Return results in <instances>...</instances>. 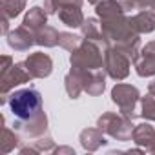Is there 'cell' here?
<instances>
[{"instance_id":"cell-19","label":"cell","mask_w":155,"mask_h":155,"mask_svg":"<svg viewBox=\"0 0 155 155\" xmlns=\"http://www.w3.org/2000/svg\"><path fill=\"white\" fill-rule=\"evenodd\" d=\"M58 38H60V31H57L49 24H46V26H42L40 29L35 31L37 46H42V48H55V46H58Z\"/></svg>"},{"instance_id":"cell-25","label":"cell","mask_w":155,"mask_h":155,"mask_svg":"<svg viewBox=\"0 0 155 155\" xmlns=\"http://www.w3.org/2000/svg\"><path fill=\"white\" fill-rule=\"evenodd\" d=\"M66 6H79L82 8V0H44V9L48 15H57L60 8Z\"/></svg>"},{"instance_id":"cell-10","label":"cell","mask_w":155,"mask_h":155,"mask_svg":"<svg viewBox=\"0 0 155 155\" xmlns=\"http://www.w3.org/2000/svg\"><path fill=\"white\" fill-rule=\"evenodd\" d=\"M73 69V68H71ZM81 73V79L84 84V91L90 97H99L106 90V71L104 69H95V71H82V69H75Z\"/></svg>"},{"instance_id":"cell-34","label":"cell","mask_w":155,"mask_h":155,"mask_svg":"<svg viewBox=\"0 0 155 155\" xmlns=\"http://www.w3.org/2000/svg\"><path fill=\"white\" fill-rule=\"evenodd\" d=\"M150 153H155V144H153V148L150 150Z\"/></svg>"},{"instance_id":"cell-29","label":"cell","mask_w":155,"mask_h":155,"mask_svg":"<svg viewBox=\"0 0 155 155\" xmlns=\"http://www.w3.org/2000/svg\"><path fill=\"white\" fill-rule=\"evenodd\" d=\"M57 155H60V153H68V155H75V150L73 148H69V146H58V148H55L53 150Z\"/></svg>"},{"instance_id":"cell-13","label":"cell","mask_w":155,"mask_h":155,"mask_svg":"<svg viewBox=\"0 0 155 155\" xmlns=\"http://www.w3.org/2000/svg\"><path fill=\"white\" fill-rule=\"evenodd\" d=\"M104 131L97 126V128H86V130H82L81 131V135H79V140H81V146L86 150V151H97V150H101L102 146H106L108 144V140L104 139Z\"/></svg>"},{"instance_id":"cell-1","label":"cell","mask_w":155,"mask_h":155,"mask_svg":"<svg viewBox=\"0 0 155 155\" xmlns=\"http://www.w3.org/2000/svg\"><path fill=\"white\" fill-rule=\"evenodd\" d=\"M97 17L101 20V29L108 48H117L130 57L131 62L139 58L140 38L139 33L131 28L130 17H126L124 8L119 0H101L95 6Z\"/></svg>"},{"instance_id":"cell-11","label":"cell","mask_w":155,"mask_h":155,"mask_svg":"<svg viewBox=\"0 0 155 155\" xmlns=\"http://www.w3.org/2000/svg\"><path fill=\"white\" fill-rule=\"evenodd\" d=\"M6 38H8V46L11 49H15V51H20V53L22 51H29L37 44L35 33L29 28H26L24 24L18 26V28H15L13 31H9Z\"/></svg>"},{"instance_id":"cell-5","label":"cell","mask_w":155,"mask_h":155,"mask_svg":"<svg viewBox=\"0 0 155 155\" xmlns=\"http://www.w3.org/2000/svg\"><path fill=\"white\" fill-rule=\"evenodd\" d=\"M111 101L119 106V111L124 117L133 120L140 115V111H137V102L140 101V91L135 86L124 84V82L115 84L111 90Z\"/></svg>"},{"instance_id":"cell-18","label":"cell","mask_w":155,"mask_h":155,"mask_svg":"<svg viewBox=\"0 0 155 155\" xmlns=\"http://www.w3.org/2000/svg\"><path fill=\"white\" fill-rule=\"evenodd\" d=\"M22 24H24L26 28H29V29L35 33L37 29H40L42 26L48 24V13H46V9L40 8V6L29 8L28 13H26V17H24V22H22Z\"/></svg>"},{"instance_id":"cell-32","label":"cell","mask_w":155,"mask_h":155,"mask_svg":"<svg viewBox=\"0 0 155 155\" xmlns=\"http://www.w3.org/2000/svg\"><path fill=\"white\" fill-rule=\"evenodd\" d=\"M148 9H151V11H153V13H155V0H153V2H151V6H150V8H148Z\"/></svg>"},{"instance_id":"cell-2","label":"cell","mask_w":155,"mask_h":155,"mask_svg":"<svg viewBox=\"0 0 155 155\" xmlns=\"http://www.w3.org/2000/svg\"><path fill=\"white\" fill-rule=\"evenodd\" d=\"M8 106L15 117V120H29L37 117L40 111H44L42 106V95L35 88H24L17 90L8 97Z\"/></svg>"},{"instance_id":"cell-21","label":"cell","mask_w":155,"mask_h":155,"mask_svg":"<svg viewBox=\"0 0 155 155\" xmlns=\"http://www.w3.org/2000/svg\"><path fill=\"white\" fill-rule=\"evenodd\" d=\"M64 88H66V93H68L69 99H79L81 93L84 91L81 73L75 71V69H69V73L64 77Z\"/></svg>"},{"instance_id":"cell-27","label":"cell","mask_w":155,"mask_h":155,"mask_svg":"<svg viewBox=\"0 0 155 155\" xmlns=\"http://www.w3.org/2000/svg\"><path fill=\"white\" fill-rule=\"evenodd\" d=\"M119 2L124 8V11H131V9H148L153 0H119Z\"/></svg>"},{"instance_id":"cell-20","label":"cell","mask_w":155,"mask_h":155,"mask_svg":"<svg viewBox=\"0 0 155 155\" xmlns=\"http://www.w3.org/2000/svg\"><path fill=\"white\" fill-rule=\"evenodd\" d=\"M55 150V142L51 139V135H42L38 139H31V144L28 146H22L20 148V153L22 155H33V153H42V151H53Z\"/></svg>"},{"instance_id":"cell-28","label":"cell","mask_w":155,"mask_h":155,"mask_svg":"<svg viewBox=\"0 0 155 155\" xmlns=\"http://www.w3.org/2000/svg\"><path fill=\"white\" fill-rule=\"evenodd\" d=\"M15 62H13V58L9 57V55H2V66H0V75H4L11 66H13Z\"/></svg>"},{"instance_id":"cell-30","label":"cell","mask_w":155,"mask_h":155,"mask_svg":"<svg viewBox=\"0 0 155 155\" xmlns=\"http://www.w3.org/2000/svg\"><path fill=\"white\" fill-rule=\"evenodd\" d=\"M8 33H9V18H4L2 17V35L8 37Z\"/></svg>"},{"instance_id":"cell-24","label":"cell","mask_w":155,"mask_h":155,"mask_svg":"<svg viewBox=\"0 0 155 155\" xmlns=\"http://www.w3.org/2000/svg\"><path fill=\"white\" fill-rule=\"evenodd\" d=\"M82 37L75 35V33H69V31H60V38H58V46L64 48L66 51H73L77 49L81 44H82Z\"/></svg>"},{"instance_id":"cell-23","label":"cell","mask_w":155,"mask_h":155,"mask_svg":"<svg viewBox=\"0 0 155 155\" xmlns=\"http://www.w3.org/2000/svg\"><path fill=\"white\" fill-rule=\"evenodd\" d=\"M26 9V0H0V11L4 18H17Z\"/></svg>"},{"instance_id":"cell-16","label":"cell","mask_w":155,"mask_h":155,"mask_svg":"<svg viewBox=\"0 0 155 155\" xmlns=\"http://www.w3.org/2000/svg\"><path fill=\"white\" fill-rule=\"evenodd\" d=\"M81 31H82V38L97 42L102 49L108 48V44L104 40V35H102V29H101V20H97V18H86L84 24L81 26Z\"/></svg>"},{"instance_id":"cell-8","label":"cell","mask_w":155,"mask_h":155,"mask_svg":"<svg viewBox=\"0 0 155 155\" xmlns=\"http://www.w3.org/2000/svg\"><path fill=\"white\" fill-rule=\"evenodd\" d=\"M15 131H18L26 139H38L48 133V115L46 111H40L37 117L29 120H15L13 122Z\"/></svg>"},{"instance_id":"cell-15","label":"cell","mask_w":155,"mask_h":155,"mask_svg":"<svg viewBox=\"0 0 155 155\" xmlns=\"http://www.w3.org/2000/svg\"><path fill=\"white\" fill-rule=\"evenodd\" d=\"M130 24L139 35L153 33L155 31V13L151 9H140L137 15L130 17Z\"/></svg>"},{"instance_id":"cell-22","label":"cell","mask_w":155,"mask_h":155,"mask_svg":"<svg viewBox=\"0 0 155 155\" xmlns=\"http://www.w3.org/2000/svg\"><path fill=\"white\" fill-rule=\"evenodd\" d=\"M20 133L15 131V130H9V128H2V137H0V153H11L18 144H20Z\"/></svg>"},{"instance_id":"cell-6","label":"cell","mask_w":155,"mask_h":155,"mask_svg":"<svg viewBox=\"0 0 155 155\" xmlns=\"http://www.w3.org/2000/svg\"><path fill=\"white\" fill-rule=\"evenodd\" d=\"M33 79L31 73L28 71L24 62H17L13 64L4 75H0V102L8 104V97L11 91H15L17 86H22L26 82H29Z\"/></svg>"},{"instance_id":"cell-12","label":"cell","mask_w":155,"mask_h":155,"mask_svg":"<svg viewBox=\"0 0 155 155\" xmlns=\"http://www.w3.org/2000/svg\"><path fill=\"white\" fill-rule=\"evenodd\" d=\"M135 71L139 77H153L155 75V40L148 42L146 46L140 48L139 58L133 62Z\"/></svg>"},{"instance_id":"cell-14","label":"cell","mask_w":155,"mask_h":155,"mask_svg":"<svg viewBox=\"0 0 155 155\" xmlns=\"http://www.w3.org/2000/svg\"><path fill=\"white\" fill-rule=\"evenodd\" d=\"M131 140H133L139 148H142V150L150 151V150L153 148V144H155V128H153L150 122L137 124V126L133 128Z\"/></svg>"},{"instance_id":"cell-17","label":"cell","mask_w":155,"mask_h":155,"mask_svg":"<svg viewBox=\"0 0 155 155\" xmlns=\"http://www.w3.org/2000/svg\"><path fill=\"white\" fill-rule=\"evenodd\" d=\"M58 20L62 24H66L68 28H81L84 24V13L79 6H66L58 9Z\"/></svg>"},{"instance_id":"cell-7","label":"cell","mask_w":155,"mask_h":155,"mask_svg":"<svg viewBox=\"0 0 155 155\" xmlns=\"http://www.w3.org/2000/svg\"><path fill=\"white\" fill-rule=\"evenodd\" d=\"M131 60L128 55H124L120 49L117 48H106L104 49V71L110 79L113 81H124L130 75V68H131Z\"/></svg>"},{"instance_id":"cell-4","label":"cell","mask_w":155,"mask_h":155,"mask_svg":"<svg viewBox=\"0 0 155 155\" xmlns=\"http://www.w3.org/2000/svg\"><path fill=\"white\" fill-rule=\"evenodd\" d=\"M97 126L106 135H110L111 139L120 140V142L131 140V133H133V128H135L131 119L124 117L122 113H113V111L102 113L97 119Z\"/></svg>"},{"instance_id":"cell-26","label":"cell","mask_w":155,"mask_h":155,"mask_svg":"<svg viewBox=\"0 0 155 155\" xmlns=\"http://www.w3.org/2000/svg\"><path fill=\"white\" fill-rule=\"evenodd\" d=\"M140 117L155 122V95L148 93L146 97H140Z\"/></svg>"},{"instance_id":"cell-3","label":"cell","mask_w":155,"mask_h":155,"mask_svg":"<svg viewBox=\"0 0 155 155\" xmlns=\"http://www.w3.org/2000/svg\"><path fill=\"white\" fill-rule=\"evenodd\" d=\"M69 64L73 69H82V71L104 69V49L97 42L84 38L79 48L71 51Z\"/></svg>"},{"instance_id":"cell-9","label":"cell","mask_w":155,"mask_h":155,"mask_svg":"<svg viewBox=\"0 0 155 155\" xmlns=\"http://www.w3.org/2000/svg\"><path fill=\"white\" fill-rule=\"evenodd\" d=\"M28 71L31 73L33 79H48L53 71V60L48 53H42V51H37V53H31L26 60H24Z\"/></svg>"},{"instance_id":"cell-33","label":"cell","mask_w":155,"mask_h":155,"mask_svg":"<svg viewBox=\"0 0 155 155\" xmlns=\"http://www.w3.org/2000/svg\"><path fill=\"white\" fill-rule=\"evenodd\" d=\"M88 2H90V4H93V6H97V4L101 2V0H88Z\"/></svg>"},{"instance_id":"cell-31","label":"cell","mask_w":155,"mask_h":155,"mask_svg":"<svg viewBox=\"0 0 155 155\" xmlns=\"http://www.w3.org/2000/svg\"><path fill=\"white\" fill-rule=\"evenodd\" d=\"M148 93H151V95H155V81H151V82L148 84Z\"/></svg>"}]
</instances>
